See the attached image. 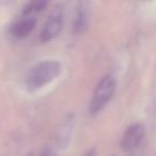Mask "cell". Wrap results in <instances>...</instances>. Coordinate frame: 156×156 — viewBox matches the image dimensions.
<instances>
[{
    "label": "cell",
    "mask_w": 156,
    "mask_h": 156,
    "mask_svg": "<svg viewBox=\"0 0 156 156\" xmlns=\"http://www.w3.org/2000/svg\"><path fill=\"white\" fill-rule=\"evenodd\" d=\"M90 20V2L78 3L76 15L74 18V29L76 32H83L89 25Z\"/></svg>",
    "instance_id": "6"
},
{
    "label": "cell",
    "mask_w": 156,
    "mask_h": 156,
    "mask_svg": "<svg viewBox=\"0 0 156 156\" xmlns=\"http://www.w3.org/2000/svg\"><path fill=\"white\" fill-rule=\"evenodd\" d=\"M63 22H64V11L62 5H59L55 7L48 15L47 20L40 32V41L42 43H46L58 37L62 30Z\"/></svg>",
    "instance_id": "3"
},
{
    "label": "cell",
    "mask_w": 156,
    "mask_h": 156,
    "mask_svg": "<svg viewBox=\"0 0 156 156\" xmlns=\"http://www.w3.org/2000/svg\"><path fill=\"white\" fill-rule=\"evenodd\" d=\"M83 156H95V151H94V150H89V151L86 152Z\"/></svg>",
    "instance_id": "8"
},
{
    "label": "cell",
    "mask_w": 156,
    "mask_h": 156,
    "mask_svg": "<svg viewBox=\"0 0 156 156\" xmlns=\"http://www.w3.org/2000/svg\"><path fill=\"white\" fill-rule=\"evenodd\" d=\"M27 156H31V155H30V154H29V155H27Z\"/></svg>",
    "instance_id": "9"
},
{
    "label": "cell",
    "mask_w": 156,
    "mask_h": 156,
    "mask_svg": "<svg viewBox=\"0 0 156 156\" xmlns=\"http://www.w3.org/2000/svg\"><path fill=\"white\" fill-rule=\"evenodd\" d=\"M115 89H117V79L113 75L107 74L101 78L89 103L90 115H94L104 109L115 95Z\"/></svg>",
    "instance_id": "2"
},
{
    "label": "cell",
    "mask_w": 156,
    "mask_h": 156,
    "mask_svg": "<svg viewBox=\"0 0 156 156\" xmlns=\"http://www.w3.org/2000/svg\"><path fill=\"white\" fill-rule=\"evenodd\" d=\"M47 5V1H44V0H35V1L33 0L30 2H27L23 7L22 13L24 16H30L32 14H35L37 12L42 11L43 9H45V7Z\"/></svg>",
    "instance_id": "7"
},
{
    "label": "cell",
    "mask_w": 156,
    "mask_h": 156,
    "mask_svg": "<svg viewBox=\"0 0 156 156\" xmlns=\"http://www.w3.org/2000/svg\"><path fill=\"white\" fill-rule=\"evenodd\" d=\"M37 20L32 16H24L20 20L15 23L11 28V33L15 37L22 39L26 37L32 32V30L35 28Z\"/></svg>",
    "instance_id": "5"
},
{
    "label": "cell",
    "mask_w": 156,
    "mask_h": 156,
    "mask_svg": "<svg viewBox=\"0 0 156 156\" xmlns=\"http://www.w3.org/2000/svg\"><path fill=\"white\" fill-rule=\"evenodd\" d=\"M62 72V64L57 60H44L34 64L25 78V85L30 91H35L54 81Z\"/></svg>",
    "instance_id": "1"
},
{
    "label": "cell",
    "mask_w": 156,
    "mask_h": 156,
    "mask_svg": "<svg viewBox=\"0 0 156 156\" xmlns=\"http://www.w3.org/2000/svg\"><path fill=\"white\" fill-rule=\"evenodd\" d=\"M145 129L141 123H134L129 125L124 132L121 139V147L124 152H134L139 147L144 139Z\"/></svg>",
    "instance_id": "4"
}]
</instances>
